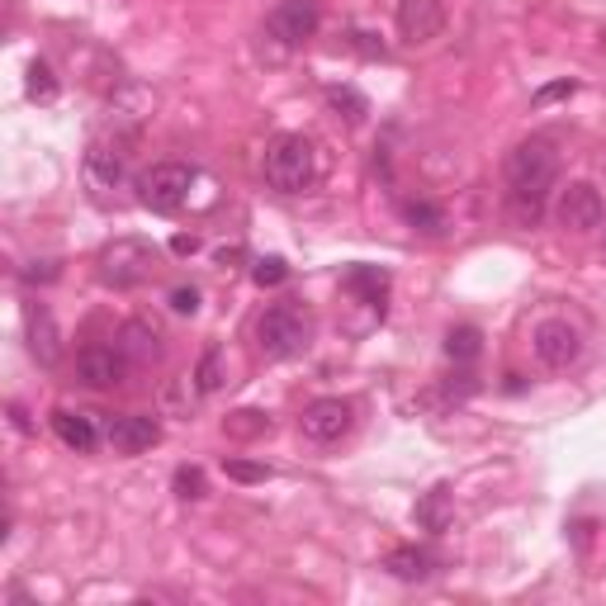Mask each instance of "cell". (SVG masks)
<instances>
[{
    "label": "cell",
    "mask_w": 606,
    "mask_h": 606,
    "mask_svg": "<svg viewBox=\"0 0 606 606\" xmlns=\"http://www.w3.org/2000/svg\"><path fill=\"white\" fill-rule=\"evenodd\" d=\"M560 181V152L550 138H526L507 156V195H512V214L521 223H535L545 209V195Z\"/></svg>",
    "instance_id": "6da1fadb"
},
{
    "label": "cell",
    "mask_w": 606,
    "mask_h": 606,
    "mask_svg": "<svg viewBox=\"0 0 606 606\" xmlns=\"http://www.w3.org/2000/svg\"><path fill=\"white\" fill-rule=\"evenodd\" d=\"M261 171H266L270 190H280V195H303L317 175V152L303 133H280V138L266 142Z\"/></svg>",
    "instance_id": "7a4b0ae2"
},
{
    "label": "cell",
    "mask_w": 606,
    "mask_h": 606,
    "mask_svg": "<svg viewBox=\"0 0 606 606\" xmlns=\"http://www.w3.org/2000/svg\"><path fill=\"white\" fill-rule=\"evenodd\" d=\"M309 337H313V323L299 303H270V309L257 317V346L270 360L303 356V350H309Z\"/></svg>",
    "instance_id": "3957f363"
},
{
    "label": "cell",
    "mask_w": 606,
    "mask_h": 606,
    "mask_svg": "<svg viewBox=\"0 0 606 606\" xmlns=\"http://www.w3.org/2000/svg\"><path fill=\"white\" fill-rule=\"evenodd\" d=\"M156 275V247L142 237H119L100 251V280L109 290H138Z\"/></svg>",
    "instance_id": "277c9868"
},
{
    "label": "cell",
    "mask_w": 606,
    "mask_h": 606,
    "mask_svg": "<svg viewBox=\"0 0 606 606\" xmlns=\"http://www.w3.org/2000/svg\"><path fill=\"white\" fill-rule=\"evenodd\" d=\"M190 185H195V166L185 162H156L152 171L138 175V199L148 204L152 214H181L190 199Z\"/></svg>",
    "instance_id": "5b68a950"
},
{
    "label": "cell",
    "mask_w": 606,
    "mask_h": 606,
    "mask_svg": "<svg viewBox=\"0 0 606 606\" xmlns=\"http://www.w3.org/2000/svg\"><path fill=\"white\" fill-rule=\"evenodd\" d=\"M129 356H123V346H105V342H90L76 350V385H86V389H115L129 379Z\"/></svg>",
    "instance_id": "8992f818"
},
{
    "label": "cell",
    "mask_w": 606,
    "mask_h": 606,
    "mask_svg": "<svg viewBox=\"0 0 606 606\" xmlns=\"http://www.w3.org/2000/svg\"><path fill=\"white\" fill-rule=\"evenodd\" d=\"M531 342H535L540 365H550V370H569V365L583 356V332L573 327L569 317H545Z\"/></svg>",
    "instance_id": "52a82bcc"
},
{
    "label": "cell",
    "mask_w": 606,
    "mask_h": 606,
    "mask_svg": "<svg viewBox=\"0 0 606 606\" xmlns=\"http://www.w3.org/2000/svg\"><path fill=\"white\" fill-rule=\"evenodd\" d=\"M317 20H323V14H317V0H280V6L270 10L266 29H270V39H280L284 47H299L317 34Z\"/></svg>",
    "instance_id": "ba28073f"
},
{
    "label": "cell",
    "mask_w": 606,
    "mask_h": 606,
    "mask_svg": "<svg viewBox=\"0 0 606 606\" xmlns=\"http://www.w3.org/2000/svg\"><path fill=\"white\" fill-rule=\"evenodd\" d=\"M123 166H129V152H123L119 138H95L86 152V185L95 190V199H105L109 190L123 181Z\"/></svg>",
    "instance_id": "9c48e42d"
},
{
    "label": "cell",
    "mask_w": 606,
    "mask_h": 606,
    "mask_svg": "<svg viewBox=\"0 0 606 606\" xmlns=\"http://www.w3.org/2000/svg\"><path fill=\"white\" fill-rule=\"evenodd\" d=\"M299 432L309 436V441H317V445L342 441L350 432V403H346V398H317V403L303 408Z\"/></svg>",
    "instance_id": "30bf717a"
},
{
    "label": "cell",
    "mask_w": 606,
    "mask_h": 606,
    "mask_svg": "<svg viewBox=\"0 0 606 606\" xmlns=\"http://www.w3.org/2000/svg\"><path fill=\"white\" fill-rule=\"evenodd\" d=\"M554 214H560V223L569 232H593V228H602L606 204H602V195L587 181H573L560 195V204H554Z\"/></svg>",
    "instance_id": "8fae6325"
},
{
    "label": "cell",
    "mask_w": 606,
    "mask_h": 606,
    "mask_svg": "<svg viewBox=\"0 0 606 606\" xmlns=\"http://www.w3.org/2000/svg\"><path fill=\"white\" fill-rule=\"evenodd\" d=\"M441 29H445L441 0H398V34L408 43H432Z\"/></svg>",
    "instance_id": "7c38bea8"
},
{
    "label": "cell",
    "mask_w": 606,
    "mask_h": 606,
    "mask_svg": "<svg viewBox=\"0 0 606 606\" xmlns=\"http://www.w3.org/2000/svg\"><path fill=\"white\" fill-rule=\"evenodd\" d=\"M105 436L119 455H138V451H152V445L162 441V426H156V418H142V412H123V418H109Z\"/></svg>",
    "instance_id": "4fadbf2b"
},
{
    "label": "cell",
    "mask_w": 606,
    "mask_h": 606,
    "mask_svg": "<svg viewBox=\"0 0 606 606\" xmlns=\"http://www.w3.org/2000/svg\"><path fill=\"white\" fill-rule=\"evenodd\" d=\"M24 337H29V356H34L39 365H57V356H62V332H57L53 313H47L43 303H34V309L24 313Z\"/></svg>",
    "instance_id": "5bb4252c"
},
{
    "label": "cell",
    "mask_w": 606,
    "mask_h": 606,
    "mask_svg": "<svg viewBox=\"0 0 606 606\" xmlns=\"http://www.w3.org/2000/svg\"><path fill=\"white\" fill-rule=\"evenodd\" d=\"M385 569L393 573L398 583H426V578H436V569H441V554L436 550H426V545H398Z\"/></svg>",
    "instance_id": "9a60e30c"
},
{
    "label": "cell",
    "mask_w": 606,
    "mask_h": 606,
    "mask_svg": "<svg viewBox=\"0 0 606 606\" xmlns=\"http://www.w3.org/2000/svg\"><path fill=\"white\" fill-rule=\"evenodd\" d=\"M53 432L76 455H90L95 445H100V426H95V418H86V412H72V408H57L53 412Z\"/></svg>",
    "instance_id": "2e32d148"
},
{
    "label": "cell",
    "mask_w": 606,
    "mask_h": 606,
    "mask_svg": "<svg viewBox=\"0 0 606 606\" xmlns=\"http://www.w3.org/2000/svg\"><path fill=\"white\" fill-rule=\"evenodd\" d=\"M342 284H346V290L356 294V299L370 303V309L385 313V299H389V270H379V266H350Z\"/></svg>",
    "instance_id": "e0dca14e"
},
{
    "label": "cell",
    "mask_w": 606,
    "mask_h": 606,
    "mask_svg": "<svg viewBox=\"0 0 606 606\" xmlns=\"http://www.w3.org/2000/svg\"><path fill=\"white\" fill-rule=\"evenodd\" d=\"M119 346H123V356H129L133 365H152L156 356H162V337H156V327L148 323H129L119 332Z\"/></svg>",
    "instance_id": "ac0fdd59"
},
{
    "label": "cell",
    "mask_w": 606,
    "mask_h": 606,
    "mask_svg": "<svg viewBox=\"0 0 606 606\" xmlns=\"http://www.w3.org/2000/svg\"><path fill=\"white\" fill-rule=\"evenodd\" d=\"M403 218L412 223V228H418V232H445V209H441V204H432V199H408L403 204Z\"/></svg>",
    "instance_id": "d6986e66"
},
{
    "label": "cell",
    "mask_w": 606,
    "mask_h": 606,
    "mask_svg": "<svg viewBox=\"0 0 606 606\" xmlns=\"http://www.w3.org/2000/svg\"><path fill=\"white\" fill-rule=\"evenodd\" d=\"M478 342H484V337H478V327H451V332H445V356H451V360H459V365H469L474 356H478Z\"/></svg>",
    "instance_id": "ffe728a7"
},
{
    "label": "cell",
    "mask_w": 606,
    "mask_h": 606,
    "mask_svg": "<svg viewBox=\"0 0 606 606\" xmlns=\"http://www.w3.org/2000/svg\"><path fill=\"white\" fill-rule=\"evenodd\" d=\"M445 502H451V488H432L422 498V507H418V521L426 526V531H445V521H451V512H445Z\"/></svg>",
    "instance_id": "44dd1931"
},
{
    "label": "cell",
    "mask_w": 606,
    "mask_h": 606,
    "mask_svg": "<svg viewBox=\"0 0 606 606\" xmlns=\"http://www.w3.org/2000/svg\"><path fill=\"white\" fill-rule=\"evenodd\" d=\"M204 493H209V478H204V469H199V465H181V469H175V498L199 502Z\"/></svg>",
    "instance_id": "7402d4cb"
},
{
    "label": "cell",
    "mask_w": 606,
    "mask_h": 606,
    "mask_svg": "<svg viewBox=\"0 0 606 606\" xmlns=\"http://www.w3.org/2000/svg\"><path fill=\"white\" fill-rule=\"evenodd\" d=\"M327 100H332V109H346V123H360L365 109H370V105H365V95H356L350 86H332Z\"/></svg>",
    "instance_id": "603a6c76"
},
{
    "label": "cell",
    "mask_w": 606,
    "mask_h": 606,
    "mask_svg": "<svg viewBox=\"0 0 606 606\" xmlns=\"http://www.w3.org/2000/svg\"><path fill=\"white\" fill-rule=\"evenodd\" d=\"M29 95H34V100H53L57 95V76L47 62H34V67H29Z\"/></svg>",
    "instance_id": "cb8c5ba5"
},
{
    "label": "cell",
    "mask_w": 606,
    "mask_h": 606,
    "mask_svg": "<svg viewBox=\"0 0 606 606\" xmlns=\"http://www.w3.org/2000/svg\"><path fill=\"white\" fill-rule=\"evenodd\" d=\"M251 280H257L261 290H270V284H284V280H290V266H284L280 257H261L257 266H251Z\"/></svg>",
    "instance_id": "d4e9b609"
},
{
    "label": "cell",
    "mask_w": 606,
    "mask_h": 606,
    "mask_svg": "<svg viewBox=\"0 0 606 606\" xmlns=\"http://www.w3.org/2000/svg\"><path fill=\"white\" fill-rule=\"evenodd\" d=\"M228 478H237V484H261V478H270V465H247V459H228Z\"/></svg>",
    "instance_id": "484cf974"
},
{
    "label": "cell",
    "mask_w": 606,
    "mask_h": 606,
    "mask_svg": "<svg viewBox=\"0 0 606 606\" xmlns=\"http://www.w3.org/2000/svg\"><path fill=\"white\" fill-rule=\"evenodd\" d=\"M266 418H261V412H237V418H228V432L232 436H257V432H266Z\"/></svg>",
    "instance_id": "4316f807"
},
{
    "label": "cell",
    "mask_w": 606,
    "mask_h": 606,
    "mask_svg": "<svg viewBox=\"0 0 606 606\" xmlns=\"http://www.w3.org/2000/svg\"><path fill=\"white\" fill-rule=\"evenodd\" d=\"M171 309L181 317H195L199 313V290L195 284H181V290H171Z\"/></svg>",
    "instance_id": "83f0119b"
},
{
    "label": "cell",
    "mask_w": 606,
    "mask_h": 606,
    "mask_svg": "<svg viewBox=\"0 0 606 606\" xmlns=\"http://www.w3.org/2000/svg\"><path fill=\"white\" fill-rule=\"evenodd\" d=\"M195 385H199V393H214L223 379H218V350H209V356L199 360V375H195Z\"/></svg>",
    "instance_id": "f1b7e54d"
},
{
    "label": "cell",
    "mask_w": 606,
    "mask_h": 606,
    "mask_svg": "<svg viewBox=\"0 0 606 606\" xmlns=\"http://www.w3.org/2000/svg\"><path fill=\"white\" fill-rule=\"evenodd\" d=\"M20 275H24L29 284H53V280L62 275V266H57V261H29Z\"/></svg>",
    "instance_id": "f546056e"
},
{
    "label": "cell",
    "mask_w": 606,
    "mask_h": 606,
    "mask_svg": "<svg viewBox=\"0 0 606 606\" xmlns=\"http://www.w3.org/2000/svg\"><path fill=\"white\" fill-rule=\"evenodd\" d=\"M10 422H14V432H29V426H34V422H29V412H24L20 403H10Z\"/></svg>",
    "instance_id": "4dcf8cb0"
},
{
    "label": "cell",
    "mask_w": 606,
    "mask_h": 606,
    "mask_svg": "<svg viewBox=\"0 0 606 606\" xmlns=\"http://www.w3.org/2000/svg\"><path fill=\"white\" fill-rule=\"evenodd\" d=\"M350 39H356V47H360V53H385V47L375 43V34H350Z\"/></svg>",
    "instance_id": "1f68e13d"
},
{
    "label": "cell",
    "mask_w": 606,
    "mask_h": 606,
    "mask_svg": "<svg viewBox=\"0 0 606 606\" xmlns=\"http://www.w3.org/2000/svg\"><path fill=\"white\" fill-rule=\"evenodd\" d=\"M569 90H573V82H560V86H550V90H540V95H535V100H540V105H545V100H554V95H569Z\"/></svg>",
    "instance_id": "d6a6232c"
}]
</instances>
